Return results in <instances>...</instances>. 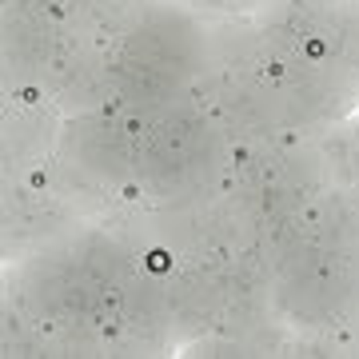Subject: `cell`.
<instances>
[{
  "instance_id": "277c9868",
  "label": "cell",
  "mask_w": 359,
  "mask_h": 359,
  "mask_svg": "<svg viewBox=\"0 0 359 359\" xmlns=\"http://www.w3.org/2000/svg\"><path fill=\"white\" fill-rule=\"evenodd\" d=\"M287 128L323 132L359 112V80L335 56H299L280 72Z\"/></svg>"
},
{
  "instance_id": "ac0fdd59",
  "label": "cell",
  "mask_w": 359,
  "mask_h": 359,
  "mask_svg": "<svg viewBox=\"0 0 359 359\" xmlns=\"http://www.w3.org/2000/svg\"><path fill=\"white\" fill-rule=\"evenodd\" d=\"M355 335H359V311H355Z\"/></svg>"
},
{
  "instance_id": "5b68a950",
  "label": "cell",
  "mask_w": 359,
  "mask_h": 359,
  "mask_svg": "<svg viewBox=\"0 0 359 359\" xmlns=\"http://www.w3.org/2000/svg\"><path fill=\"white\" fill-rule=\"evenodd\" d=\"M4 184H48V164L65 128V112L48 92H16L4 96Z\"/></svg>"
},
{
  "instance_id": "ba28073f",
  "label": "cell",
  "mask_w": 359,
  "mask_h": 359,
  "mask_svg": "<svg viewBox=\"0 0 359 359\" xmlns=\"http://www.w3.org/2000/svg\"><path fill=\"white\" fill-rule=\"evenodd\" d=\"M347 0H271L259 13L264 44L287 65L299 56H332V36Z\"/></svg>"
},
{
  "instance_id": "7c38bea8",
  "label": "cell",
  "mask_w": 359,
  "mask_h": 359,
  "mask_svg": "<svg viewBox=\"0 0 359 359\" xmlns=\"http://www.w3.org/2000/svg\"><path fill=\"white\" fill-rule=\"evenodd\" d=\"M320 164L327 188H359V112L320 132Z\"/></svg>"
},
{
  "instance_id": "3957f363",
  "label": "cell",
  "mask_w": 359,
  "mask_h": 359,
  "mask_svg": "<svg viewBox=\"0 0 359 359\" xmlns=\"http://www.w3.org/2000/svg\"><path fill=\"white\" fill-rule=\"evenodd\" d=\"M196 76H200L196 68H188L176 52L164 48L144 28H136L116 48V104L144 120H152L176 104H188Z\"/></svg>"
},
{
  "instance_id": "30bf717a",
  "label": "cell",
  "mask_w": 359,
  "mask_h": 359,
  "mask_svg": "<svg viewBox=\"0 0 359 359\" xmlns=\"http://www.w3.org/2000/svg\"><path fill=\"white\" fill-rule=\"evenodd\" d=\"M72 252H76L80 268L88 271L108 295L120 292L144 264V256L136 248H128L124 240H116L112 231L96 228V224H84V228L72 236Z\"/></svg>"
},
{
  "instance_id": "52a82bcc",
  "label": "cell",
  "mask_w": 359,
  "mask_h": 359,
  "mask_svg": "<svg viewBox=\"0 0 359 359\" xmlns=\"http://www.w3.org/2000/svg\"><path fill=\"white\" fill-rule=\"evenodd\" d=\"M44 92L65 116H88L108 108L116 100V48L96 44L80 25L76 40L68 44L60 65L52 68Z\"/></svg>"
},
{
  "instance_id": "7a4b0ae2",
  "label": "cell",
  "mask_w": 359,
  "mask_h": 359,
  "mask_svg": "<svg viewBox=\"0 0 359 359\" xmlns=\"http://www.w3.org/2000/svg\"><path fill=\"white\" fill-rule=\"evenodd\" d=\"M4 299H13L16 308H25L40 323L112 320V295L80 268L72 240L13 264L8 280H4Z\"/></svg>"
},
{
  "instance_id": "4fadbf2b",
  "label": "cell",
  "mask_w": 359,
  "mask_h": 359,
  "mask_svg": "<svg viewBox=\"0 0 359 359\" xmlns=\"http://www.w3.org/2000/svg\"><path fill=\"white\" fill-rule=\"evenodd\" d=\"M316 224L327 248H359V188H332L316 200Z\"/></svg>"
},
{
  "instance_id": "9c48e42d",
  "label": "cell",
  "mask_w": 359,
  "mask_h": 359,
  "mask_svg": "<svg viewBox=\"0 0 359 359\" xmlns=\"http://www.w3.org/2000/svg\"><path fill=\"white\" fill-rule=\"evenodd\" d=\"M224 320V280L216 264H184L168 271V323L176 347L200 339Z\"/></svg>"
},
{
  "instance_id": "8fae6325",
  "label": "cell",
  "mask_w": 359,
  "mask_h": 359,
  "mask_svg": "<svg viewBox=\"0 0 359 359\" xmlns=\"http://www.w3.org/2000/svg\"><path fill=\"white\" fill-rule=\"evenodd\" d=\"M148 4H152V0H76V13H80L84 32H88L96 44L120 48V44L144 25Z\"/></svg>"
},
{
  "instance_id": "5bb4252c",
  "label": "cell",
  "mask_w": 359,
  "mask_h": 359,
  "mask_svg": "<svg viewBox=\"0 0 359 359\" xmlns=\"http://www.w3.org/2000/svg\"><path fill=\"white\" fill-rule=\"evenodd\" d=\"M359 355L355 320H335L311 332H295V355L292 359H347Z\"/></svg>"
},
{
  "instance_id": "8992f818",
  "label": "cell",
  "mask_w": 359,
  "mask_h": 359,
  "mask_svg": "<svg viewBox=\"0 0 359 359\" xmlns=\"http://www.w3.org/2000/svg\"><path fill=\"white\" fill-rule=\"evenodd\" d=\"M84 219L48 184H4V259L20 264L48 248L68 244Z\"/></svg>"
},
{
  "instance_id": "e0dca14e",
  "label": "cell",
  "mask_w": 359,
  "mask_h": 359,
  "mask_svg": "<svg viewBox=\"0 0 359 359\" xmlns=\"http://www.w3.org/2000/svg\"><path fill=\"white\" fill-rule=\"evenodd\" d=\"M4 4H72V0H4Z\"/></svg>"
},
{
  "instance_id": "9a60e30c",
  "label": "cell",
  "mask_w": 359,
  "mask_h": 359,
  "mask_svg": "<svg viewBox=\"0 0 359 359\" xmlns=\"http://www.w3.org/2000/svg\"><path fill=\"white\" fill-rule=\"evenodd\" d=\"M332 56L359 80V0H347L332 36Z\"/></svg>"
},
{
  "instance_id": "6da1fadb",
  "label": "cell",
  "mask_w": 359,
  "mask_h": 359,
  "mask_svg": "<svg viewBox=\"0 0 359 359\" xmlns=\"http://www.w3.org/2000/svg\"><path fill=\"white\" fill-rule=\"evenodd\" d=\"M231 140L216 120L192 104L144 120L140 132V188L152 200L208 196L228 180Z\"/></svg>"
},
{
  "instance_id": "2e32d148",
  "label": "cell",
  "mask_w": 359,
  "mask_h": 359,
  "mask_svg": "<svg viewBox=\"0 0 359 359\" xmlns=\"http://www.w3.org/2000/svg\"><path fill=\"white\" fill-rule=\"evenodd\" d=\"M188 4L208 16H259L271 0H188Z\"/></svg>"
}]
</instances>
